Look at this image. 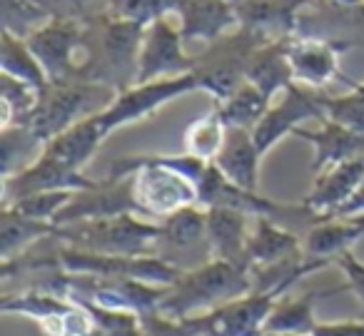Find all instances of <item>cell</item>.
<instances>
[{"mask_svg": "<svg viewBox=\"0 0 364 336\" xmlns=\"http://www.w3.org/2000/svg\"><path fill=\"white\" fill-rule=\"evenodd\" d=\"M41 90L16 80V77L0 75V127H28L31 115L36 112Z\"/></svg>", "mask_w": 364, "mask_h": 336, "instance_id": "cell-28", "label": "cell"}, {"mask_svg": "<svg viewBox=\"0 0 364 336\" xmlns=\"http://www.w3.org/2000/svg\"><path fill=\"white\" fill-rule=\"evenodd\" d=\"M304 242L272 217H255L247 242V269L259 271L304 256Z\"/></svg>", "mask_w": 364, "mask_h": 336, "instance_id": "cell-15", "label": "cell"}, {"mask_svg": "<svg viewBox=\"0 0 364 336\" xmlns=\"http://www.w3.org/2000/svg\"><path fill=\"white\" fill-rule=\"evenodd\" d=\"M208 210L200 205L185 207L175 215L160 220V246L170 249H193L200 242H208Z\"/></svg>", "mask_w": 364, "mask_h": 336, "instance_id": "cell-25", "label": "cell"}, {"mask_svg": "<svg viewBox=\"0 0 364 336\" xmlns=\"http://www.w3.org/2000/svg\"><path fill=\"white\" fill-rule=\"evenodd\" d=\"M95 185L97 180H90L80 170H73L43 150L31 165L3 177V205H11L28 195H41V192H82Z\"/></svg>", "mask_w": 364, "mask_h": 336, "instance_id": "cell-10", "label": "cell"}, {"mask_svg": "<svg viewBox=\"0 0 364 336\" xmlns=\"http://www.w3.org/2000/svg\"><path fill=\"white\" fill-rule=\"evenodd\" d=\"M53 18H65V21H80L87 23L95 16V8L100 0H36ZM107 6V0H102ZM105 11V8H102Z\"/></svg>", "mask_w": 364, "mask_h": 336, "instance_id": "cell-34", "label": "cell"}, {"mask_svg": "<svg viewBox=\"0 0 364 336\" xmlns=\"http://www.w3.org/2000/svg\"><path fill=\"white\" fill-rule=\"evenodd\" d=\"M349 222L354 224V229H357L359 237H364V215H357V217H347Z\"/></svg>", "mask_w": 364, "mask_h": 336, "instance_id": "cell-38", "label": "cell"}, {"mask_svg": "<svg viewBox=\"0 0 364 336\" xmlns=\"http://www.w3.org/2000/svg\"><path fill=\"white\" fill-rule=\"evenodd\" d=\"M309 3H327V0H309Z\"/></svg>", "mask_w": 364, "mask_h": 336, "instance_id": "cell-40", "label": "cell"}, {"mask_svg": "<svg viewBox=\"0 0 364 336\" xmlns=\"http://www.w3.org/2000/svg\"><path fill=\"white\" fill-rule=\"evenodd\" d=\"M55 229L58 227L50 222L31 220L13 207H3V212H0V256H3V264H11V261L26 256L43 239L55 237Z\"/></svg>", "mask_w": 364, "mask_h": 336, "instance_id": "cell-23", "label": "cell"}, {"mask_svg": "<svg viewBox=\"0 0 364 336\" xmlns=\"http://www.w3.org/2000/svg\"><path fill=\"white\" fill-rule=\"evenodd\" d=\"M357 215H364V182L359 185V190L354 192L352 200L339 210L337 217H357Z\"/></svg>", "mask_w": 364, "mask_h": 336, "instance_id": "cell-37", "label": "cell"}, {"mask_svg": "<svg viewBox=\"0 0 364 336\" xmlns=\"http://www.w3.org/2000/svg\"><path fill=\"white\" fill-rule=\"evenodd\" d=\"M259 165H262V155L255 145L252 130L228 127V140L215 160V167L242 190L259 192Z\"/></svg>", "mask_w": 364, "mask_h": 336, "instance_id": "cell-19", "label": "cell"}, {"mask_svg": "<svg viewBox=\"0 0 364 336\" xmlns=\"http://www.w3.org/2000/svg\"><path fill=\"white\" fill-rule=\"evenodd\" d=\"M287 43L289 38L264 40L259 48H255L252 55L245 63V80L252 82L269 100H274L289 85H294L292 65H289V55H287Z\"/></svg>", "mask_w": 364, "mask_h": 336, "instance_id": "cell-18", "label": "cell"}, {"mask_svg": "<svg viewBox=\"0 0 364 336\" xmlns=\"http://www.w3.org/2000/svg\"><path fill=\"white\" fill-rule=\"evenodd\" d=\"M312 120H324L319 95L309 90V87H302L294 82L282 95L274 97L269 110L262 115V120L255 125L252 137L259 155L264 157L277 142H282L287 135H294L299 127H304V122Z\"/></svg>", "mask_w": 364, "mask_h": 336, "instance_id": "cell-9", "label": "cell"}, {"mask_svg": "<svg viewBox=\"0 0 364 336\" xmlns=\"http://www.w3.org/2000/svg\"><path fill=\"white\" fill-rule=\"evenodd\" d=\"M250 291H252V274L247 266L208 259L193 269H182V274L167 286L165 299L157 311L175 319H188V316L210 314Z\"/></svg>", "mask_w": 364, "mask_h": 336, "instance_id": "cell-2", "label": "cell"}, {"mask_svg": "<svg viewBox=\"0 0 364 336\" xmlns=\"http://www.w3.org/2000/svg\"><path fill=\"white\" fill-rule=\"evenodd\" d=\"M342 8H364V0H332Z\"/></svg>", "mask_w": 364, "mask_h": 336, "instance_id": "cell-39", "label": "cell"}, {"mask_svg": "<svg viewBox=\"0 0 364 336\" xmlns=\"http://www.w3.org/2000/svg\"><path fill=\"white\" fill-rule=\"evenodd\" d=\"M177 6H180V0H107L105 11L100 16L147 28L160 18L175 16Z\"/></svg>", "mask_w": 364, "mask_h": 336, "instance_id": "cell-29", "label": "cell"}, {"mask_svg": "<svg viewBox=\"0 0 364 336\" xmlns=\"http://www.w3.org/2000/svg\"><path fill=\"white\" fill-rule=\"evenodd\" d=\"M324 120H332L342 127L364 135V82H352L347 95H319Z\"/></svg>", "mask_w": 364, "mask_h": 336, "instance_id": "cell-31", "label": "cell"}, {"mask_svg": "<svg viewBox=\"0 0 364 336\" xmlns=\"http://www.w3.org/2000/svg\"><path fill=\"white\" fill-rule=\"evenodd\" d=\"M142 336H205L210 331V314L188 316V319H175V316L152 314L140 316Z\"/></svg>", "mask_w": 364, "mask_h": 336, "instance_id": "cell-32", "label": "cell"}, {"mask_svg": "<svg viewBox=\"0 0 364 336\" xmlns=\"http://www.w3.org/2000/svg\"><path fill=\"white\" fill-rule=\"evenodd\" d=\"M120 215H140L135 197H132V180L130 177H105L90 190L75 192L65 210L58 215L55 227Z\"/></svg>", "mask_w": 364, "mask_h": 336, "instance_id": "cell-11", "label": "cell"}, {"mask_svg": "<svg viewBox=\"0 0 364 336\" xmlns=\"http://www.w3.org/2000/svg\"><path fill=\"white\" fill-rule=\"evenodd\" d=\"M117 95L115 87L102 85L90 80H68V82H50L46 90H41L36 112L31 115L28 130L33 132L43 147L73 127L75 122L105 110Z\"/></svg>", "mask_w": 364, "mask_h": 336, "instance_id": "cell-4", "label": "cell"}, {"mask_svg": "<svg viewBox=\"0 0 364 336\" xmlns=\"http://www.w3.org/2000/svg\"><path fill=\"white\" fill-rule=\"evenodd\" d=\"M312 336H364V319H354V321H319Z\"/></svg>", "mask_w": 364, "mask_h": 336, "instance_id": "cell-36", "label": "cell"}, {"mask_svg": "<svg viewBox=\"0 0 364 336\" xmlns=\"http://www.w3.org/2000/svg\"><path fill=\"white\" fill-rule=\"evenodd\" d=\"M339 291H347V284L329 286V289H319V291H304L302 296H287V294L279 296L267 324H264V334L312 336L319 324L317 316H314L317 301L327 299L332 294H339Z\"/></svg>", "mask_w": 364, "mask_h": 336, "instance_id": "cell-21", "label": "cell"}, {"mask_svg": "<svg viewBox=\"0 0 364 336\" xmlns=\"http://www.w3.org/2000/svg\"><path fill=\"white\" fill-rule=\"evenodd\" d=\"M304 3L309 0H242L237 6L240 26L269 40H282L297 28Z\"/></svg>", "mask_w": 364, "mask_h": 336, "instance_id": "cell-20", "label": "cell"}, {"mask_svg": "<svg viewBox=\"0 0 364 336\" xmlns=\"http://www.w3.org/2000/svg\"><path fill=\"white\" fill-rule=\"evenodd\" d=\"M228 140V122L223 120L218 105L208 115L198 117L185 130V152L198 160L215 162L223 152V145Z\"/></svg>", "mask_w": 364, "mask_h": 336, "instance_id": "cell-27", "label": "cell"}, {"mask_svg": "<svg viewBox=\"0 0 364 336\" xmlns=\"http://www.w3.org/2000/svg\"><path fill=\"white\" fill-rule=\"evenodd\" d=\"M73 195H75V192H41V195L21 197V200L11 202V205H3V207H13L16 212L31 217V220L55 224L58 215L65 210L68 202L73 200Z\"/></svg>", "mask_w": 364, "mask_h": 336, "instance_id": "cell-33", "label": "cell"}, {"mask_svg": "<svg viewBox=\"0 0 364 336\" xmlns=\"http://www.w3.org/2000/svg\"><path fill=\"white\" fill-rule=\"evenodd\" d=\"M223 115V120L228 122V127H245V130H255L262 115L269 110L272 100L264 92H259L252 82L242 80L237 85V90L230 97H225L223 102H215Z\"/></svg>", "mask_w": 364, "mask_h": 336, "instance_id": "cell-26", "label": "cell"}, {"mask_svg": "<svg viewBox=\"0 0 364 336\" xmlns=\"http://www.w3.org/2000/svg\"><path fill=\"white\" fill-rule=\"evenodd\" d=\"M107 137L110 135L105 132V127H102L100 117H97V112H95V115L85 117V120H80L73 127H68V130L60 132L58 137H53L43 150L50 152L53 157H58L60 162H65V165L73 167V170L82 172Z\"/></svg>", "mask_w": 364, "mask_h": 336, "instance_id": "cell-22", "label": "cell"}, {"mask_svg": "<svg viewBox=\"0 0 364 336\" xmlns=\"http://www.w3.org/2000/svg\"><path fill=\"white\" fill-rule=\"evenodd\" d=\"M0 75L16 77L36 90H46L50 85L41 60L31 50L26 38H18L8 31L0 33Z\"/></svg>", "mask_w": 364, "mask_h": 336, "instance_id": "cell-24", "label": "cell"}, {"mask_svg": "<svg viewBox=\"0 0 364 336\" xmlns=\"http://www.w3.org/2000/svg\"><path fill=\"white\" fill-rule=\"evenodd\" d=\"M294 135H297L299 140L312 145L314 175L339 165V162L364 157V135L362 132H354V130H349V127H342L332 120H322L319 127H314V130L299 127Z\"/></svg>", "mask_w": 364, "mask_h": 336, "instance_id": "cell-17", "label": "cell"}, {"mask_svg": "<svg viewBox=\"0 0 364 336\" xmlns=\"http://www.w3.org/2000/svg\"><path fill=\"white\" fill-rule=\"evenodd\" d=\"M198 90H200V77L195 70L188 72V75L162 77V80H152V82H135V85L117 92L110 105L97 112V117H100L107 135H112L120 127L147 120L160 107H165L167 102Z\"/></svg>", "mask_w": 364, "mask_h": 336, "instance_id": "cell-7", "label": "cell"}, {"mask_svg": "<svg viewBox=\"0 0 364 336\" xmlns=\"http://www.w3.org/2000/svg\"><path fill=\"white\" fill-rule=\"evenodd\" d=\"M232 3H235V6H240V3H242V0H232Z\"/></svg>", "mask_w": 364, "mask_h": 336, "instance_id": "cell-41", "label": "cell"}, {"mask_svg": "<svg viewBox=\"0 0 364 336\" xmlns=\"http://www.w3.org/2000/svg\"><path fill=\"white\" fill-rule=\"evenodd\" d=\"M255 217L228 207H210L208 210V246L210 259L232 261L247 266V242L252 232Z\"/></svg>", "mask_w": 364, "mask_h": 336, "instance_id": "cell-16", "label": "cell"}, {"mask_svg": "<svg viewBox=\"0 0 364 336\" xmlns=\"http://www.w3.org/2000/svg\"><path fill=\"white\" fill-rule=\"evenodd\" d=\"M53 16L36 0H0V23L3 31L13 33L18 38H28L43 28Z\"/></svg>", "mask_w": 364, "mask_h": 336, "instance_id": "cell-30", "label": "cell"}, {"mask_svg": "<svg viewBox=\"0 0 364 336\" xmlns=\"http://www.w3.org/2000/svg\"><path fill=\"white\" fill-rule=\"evenodd\" d=\"M347 50L344 43L324 38H289L287 55L292 65L294 82L309 90L329 85L339 77V58Z\"/></svg>", "mask_w": 364, "mask_h": 336, "instance_id": "cell-13", "label": "cell"}, {"mask_svg": "<svg viewBox=\"0 0 364 336\" xmlns=\"http://www.w3.org/2000/svg\"><path fill=\"white\" fill-rule=\"evenodd\" d=\"M364 182V157L339 162L329 170L314 177L312 190L302 200L304 210L314 215V220H332L339 215L344 205L354 197L359 185Z\"/></svg>", "mask_w": 364, "mask_h": 336, "instance_id": "cell-14", "label": "cell"}, {"mask_svg": "<svg viewBox=\"0 0 364 336\" xmlns=\"http://www.w3.org/2000/svg\"><path fill=\"white\" fill-rule=\"evenodd\" d=\"M185 40L170 18L150 23L142 33L140 53H137V75L135 82H152L162 77L188 75L198 65V58L188 55Z\"/></svg>", "mask_w": 364, "mask_h": 336, "instance_id": "cell-8", "label": "cell"}, {"mask_svg": "<svg viewBox=\"0 0 364 336\" xmlns=\"http://www.w3.org/2000/svg\"><path fill=\"white\" fill-rule=\"evenodd\" d=\"M53 261H55L58 271H65V274L105 276V279H137L155 286H170L182 274V266H177L175 261L165 259L160 254H97V251L75 249V246L65 244L58 246Z\"/></svg>", "mask_w": 364, "mask_h": 336, "instance_id": "cell-5", "label": "cell"}, {"mask_svg": "<svg viewBox=\"0 0 364 336\" xmlns=\"http://www.w3.org/2000/svg\"><path fill=\"white\" fill-rule=\"evenodd\" d=\"M175 23L185 45H193V43L213 45L220 38L237 31L240 16L232 0H180Z\"/></svg>", "mask_w": 364, "mask_h": 336, "instance_id": "cell-12", "label": "cell"}, {"mask_svg": "<svg viewBox=\"0 0 364 336\" xmlns=\"http://www.w3.org/2000/svg\"><path fill=\"white\" fill-rule=\"evenodd\" d=\"M334 264L342 269L347 291H352V294L357 296V301L362 304V311H364V261H359L357 256L352 254V249H347L334 259Z\"/></svg>", "mask_w": 364, "mask_h": 336, "instance_id": "cell-35", "label": "cell"}, {"mask_svg": "<svg viewBox=\"0 0 364 336\" xmlns=\"http://www.w3.org/2000/svg\"><path fill=\"white\" fill-rule=\"evenodd\" d=\"M107 177H130L140 217L165 220L185 207L198 205V185L177 170L172 155H132L115 160Z\"/></svg>", "mask_w": 364, "mask_h": 336, "instance_id": "cell-1", "label": "cell"}, {"mask_svg": "<svg viewBox=\"0 0 364 336\" xmlns=\"http://www.w3.org/2000/svg\"><path fill=\"white\" fill-rule=\"evenodd\" d=\"M60 244L75 249L97 251V254L142 256L157 254L160 244V222H150L140 215L105 217V220H85L63 224L55 229Z\"/></svg>", "mask_w": 364, "mask_h": 336, "instance_id": "cell-3", "label": "cell"}, {"mask_svg": "<svg viewBox=\"0 0 364 336\" xmlns=\"http://www.w3.org/2000/svg\"><path fill=\"white\" fill-rule=\"evenodd\" d=\"M87 28L80 21H65V18H53L43 28H38L33 36H28V45L41 60L50 82H68L82 80L87 58Z\"/></svg>", "mask_w": 364, "mask_h": 336, "instance_id": "cell-6", "label": "cell"}]
</instances>
